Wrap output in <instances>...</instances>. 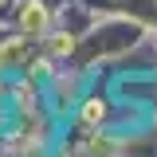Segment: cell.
Instances as JSON below:
<instances>
[{
	"mask_svg": "<svg viewBox=\"0 0 157 157\" xmlns=\"http://www.w3.org/2000/svg\"><path fill=\"white\" fill-rule=\"evenodd\" d=\"M78 122H82V126H98V122H106V102H102V98H86L82 110H78Z\"/></svg>",
	"mask_w": 157,
	"mask_h": 157,
	"instance_id": "3",
	"label": "cell"
},
{
	"mask_svg": "<svg viewBox=\"0 0 157 157\" xmlns=\"http://www.w3.org/2000/svg\"><path fill=\"white\" fill-rule=\"evenodd\" d=\"M47 51H51V55H71V51H75V36H51Z\"/></svg>",
	"mask_w": 157,
	"mask_h": 157,
	"instance_id": "4",
	"label": "cell"
},
{
	"mask_svg": "<svg viewBox=\"0 0 157 157\" xmlns=\"http://www.w3.org/2000/svg\"><path fill=\"white\" fill-rule=\"evenodd\" d=\"M28 59V36L20 32V39H8V43H0V67H16Z\"/></svg>",
	"mask_w": 157,
	"mask_h": 157,
	"instance_id": "2",
	"label": "cell"
},
{
	"mask_svg": "<svg viewBox=\"0 0 157 157\" xmlns=\"http://www.w3.org/2000/svg\"><path fill=\"white\" fill-rule=\"evenodd\" d=\"M16 28H20L28 39L47 36V28H51V12H47V4H43V0H24L20 12H16Z\"/></svg>",
	"mask_w": 157,
	"mask_h": 157,
	"instance_id": "1",
	"label": "cell"
}]
</instances>
